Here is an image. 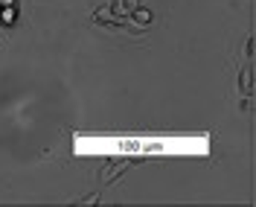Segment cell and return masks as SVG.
Returning a JSON list of instances; mask_svg holds the SVG:
<instances>
[{
  "mask_svg": "<svg viewBox=\"0 0 256 207\" xmlns=\"http://www.w3.org/2000/svg\"><path fill=\"white\" fill-rule=\"evenodd\" d=\"M15 18H18V12H15V6H3L0 9V21L9 27V24H15Z\"/></svg>",
  "mask_w": 256,
  "mask_h": 207,
  "instance_id": "obj_1",
  "label": "cell"
},
{
  "mask_svg": "<svg viewBox=\"0 0 256 207\" xmlns=\"http://www.w3.org/2000/svg\"><path fill=\"white\" fill-rule=\"evenodd\" d=\"M131 12H134V18H137L140 24H148V21H152V12H148V9H140V6H134Z\"/></svg>",
  "mask_w": 256,
  "mask_h": 207,
  "instance_id": "obj_2",
  "label": "cell"
},
{
  "mask_svg": "<svg viewBox=\"0 0 256 207\" xmlns=\"http://www.w3.org/2000/svg\"><path fill=\"white\" fill-rule=\"evenodd\" d=\"M0 3H3V6H15V0H0Z\"/></svg>",
  "mask_w": 256,
  "mask_h": 207,
  "instance_id": "obj_3",
  "label": "cell"
}]
</instances>
